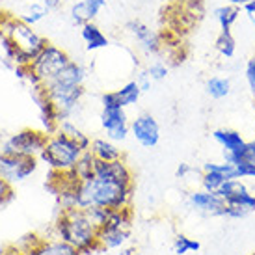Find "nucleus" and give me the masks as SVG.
Returning <instances> with one entry per match:
<instances>
[{
    "mask_svg": "<svg viewBox=\"0 0 255 255\" xmlns=\"http://www.w3.org/2000/svg\"><path fill=\"white\" fill-rule=\"evenodd\" d=\"M132 194H134V183L92 177L82 181L75 188V207L82 211L90 207H105L120 211L130 207Z\"/></svg>",
    "mask_w": 255,
    "mask_h": 255,
    "instance_id": "f257e3e1",
    "label": "nucleus"
},
{
    "mask_svg": "<svg viewBox=\"0 0 255 255\" xmlns=\"http://www.w3.org/2000/svg\"><path fill=\"white\" fill-rule=\"evenodd\" d=\"M54 237L69 242L82 255H90L103 250L99 244V227L93 224L82 209L62 211L54 222Z\"/></svg>",
    "mask_w": 255,
    "mask_h": 255,
    "instance_id": "f03ea898",
    "label": "nucleus"
},
{
    "mask_svg": "<svg viewBox=\"0 0 255 255\" xmlns=\"http://www.w3.org/2000/svg\"><path fill=\"white\" fill-rule=\"evenodd\" d=\"M69 62H71V58H69V54L62 47L49 43L34 58V62L28 67H24V78L32 84V88L34 86H41L45 82L52 80Z\"/></svg>",
    "mask_w": 255,
    "mask_h": 255,
    "instance_id": "7ed1b4c3",
    "label": "nucleus"
},
{
    "mask_svg": "<svg viewBox=\"0 0 255 255\" xmlns=\"http://www.w3.org/2000/svg\"><path fill=\"white\" fill-rule=\"evenodd\" d=\"M82 153L84 151L73 138L64 132H54V134H49L47 145L41 151L39 158L52 171H69L75 168Z\"/></svg>",
    "mask_w": 255,
    "mask_h": 255,
    "instance_id": "20e7f679",
    "label": "nucleus"
},
{
    "mask_svg": "<svg viewBox=\"0 0 255 255\" xmlns=\"http://www.w3.org/2000/svg\"><path fill=\"white\" fill-rule=\"evenodd\" d=\"M43 90L47 97L54 103L60 120H73V116L80 107V101L84 97V86H71L60 82L58 78H52L43 84Z\"/></svg>",
    "mask_w": 255,
    "mask_h": 255,
    "instance_id": "39448f33",
    "label": "nucleus"
},
{
    "mask_svg": "<svg viewBox=\"0 0 255 255\" xmlns=\"http://www.w3.org/2000/svg\"><path fill=\"white\" fill-rule=\"evenodd\" d=\"M49 134L45 130L37 128H22L15 134L7 136L4 142L0 143V153L7 155H19V156H37L47 145Z\"/></svg>",
    "mask_w": 255,
    "mask_h": 255,
    "instance_id": "423d86ee",
    "label": "nucleus"
},
{
    "mask_svg": "<svg viewBox=\"0 0 255 255\" xmlns=\"http://www.w3.org/2000/svg\"><path fill=\"white\" fill-rule=\"evenodd\" d=\"M39 168L37 156H19L0 153V177L6 179L7 183L17 184L32 177Z\"/></svg>",
    "mask_w": 255,
    "mask_h": 255,
    "instance_id": "0eeeda50",
    "label": "nucleus"
},
{
    "mask_svg": "<svg viewBox=\"0 0 255 255\" xmlns=\"http://www.w3.org/2000/svg\"><path fill=\"white\" fill-rule=\"evenodd\" d=\"M101 127L112 142H123L130 134V123L123 107H108L101 112Z\"/></svg>",
    "mask_w": 255,
    "mask_h": 255,
    "instance_id": "6e6552de",
    "label": "nucleus"
},
{
    "mask_svg": "<svg viewBox=\"0 0 255 255\" xmlns=\"http://www.w3.org/2000/svg\"><path fill=\"white\" fill-rule=\"evenodd\" d=\"M130 134L134 136V140L140 143L142 147L153 149L156 143L160 142V127H158V121L147 112L140 114V116H136L134 120L130 121Z\"/></svg>",
    "mask_w": 255,
    "mask_h": 255,
    "instance_id": "1a4fd4ad",
    "label": "nucleus"
},
{
    "mask_svg": "<svg viewBox=\"0 0 255 255\" xmlns=\"http://www.w3.org/2000/svg\"><path fill=\"white\" fill-rule=\"evenodd\" d=\"M127 32L136 41L138 49L142 50L143 54H147V56H155V54H158L160 49H162L160 36L156 34L155 30L149 28L145 22H142V21L127 22Z\"/></svg>",
    "mask_w": 255,
    "mask_h": 255,
    "instance_id": "9d476101",
    "label": "nucleus"
},
{
    "mask_svg": "<svg viewBox=\"0 0 255 255\" xmlns=\"http://www.w3.org/2000/svg\"><path fill=\"white\" fill-rule=\"evenodd\" d=\"M186 203L192 211L199 214H207V216H224V209H226V201L220 198L218 194L207 190H194L188 194Z\"/></svg>",
    "mask_w": 255,
    "mask_h": 255,
    "instance_id": "9b49d317",
    "label": "nucleus"
},
{
    "mask_svg": "<svg viewBox=\"0 0 255 255\" xmlns=\"http://www.w3.org/2000/svg\"><path fill=\"white\" fill-rule=\"evenodd\" d=\"M213 138H214V142L224 149L226 162H229V164L241 155L242 151H244V147H246V143H248L242 138L241 132H237L233 128H216L213 132Z\"/></svg>",
    "mask_w": 255,
    "mask_h": 255,
    "instance_id": "f8f14e48",
    "label": "nucleus"
},
{
    "mask_svg": "<svg viewBox=\"0 0 255 255\" xmlns=\"http://www.w3.org/2000/svg\"><path fill=\"white\" fill-rule=\"evenodd\" d=\"M95 177L101 179H112V181H121V183H134L132 171L127 166V162L120 158V160H95V168H93Z\"/></svg>",
    "mask_w": 255,
    "mask_h": 255,
    "instance_id": "ddd939ff",
    "label": "nucleus"
},
{
    "mask_svg": "<svg viewBox=\"0 0 255 255\" xmlns=\"http://www.w3.org/2000/svg\"><path fill=\"white\" fill-rule=\"evenodd\" d=\"M28 255H82L75 246L60 239H39V241L26 252Z\"/></svg>",
    "mask_w": 255,
    "mask_h": 255,
    "instance_id": "4468645a",
    "label": "nucleus"
},
{
    "mask_svg": "<svg viewBox=\"0 0 255 255\" xmlns=\"http://www.w3.org/2000/svg\"><path fill=\"white\" fill-rule=\"evenodd\" d=\"M80 36H82V41L88 50H99L108 47V37L93 21L80 26Z\"/></svg>",
    "mask_w": 255,
    "mask_h": 255,
    "instance_id": "2eb2a0df",
    "label": "nucleus"
},
{
    "mask_svg": "<svg viewBox=\"0 0 255 255\" xmlns=\"http://www.w3.org/2000/svg\"><path fill=\"white\" fill-rule=\"evenodd\" d=\"M90 151H92V155L97 160H120V158H123L121 149L110 138H95V140H92Z\"/></svg>",
    "mask_w": 255,
    "mask_h": 255,
    "instance_id": "dca6fc26",
    "label": "nucleus"
},
{
    "mask_svg": "<svg viewBox=\"0 0 255 255\" xmlns=\"http://www.w3.org/2000/svg\"><path fill=\"white\" fill-rule=\"evenodd\" d=\"M128 237V229H99V244L103 250L121 248Z\"/></svg>",
    "mask_w": 255,
    "mask_h": 255,
    "instance_id": "f3484780",
    "label": "nucleus"
},
{
    "mask_svg": "<svg viewBox=\"0 0 255 255\" xmlns=\"http://www.w3.org/2000/svg\"><path fill=\"white\" fill-rule=\"evenodd\" d=\"M56 132H64V134H67L69 138H73V140L80 145V149H82V151H90V145H92L90 136L86 134V132H82V130L77 127V123H75L73 120H62V121H60Z\"/></svg>",
    "mask_w": 255,
    "mask_h": 255,
    "instance_id": "a211bd4d",
    "label": "nucleus"
},
{
    "mask_svg": "<svg viewBox=\"0 0 255 255\" xmlns=\"http://www.w3.org/2000/svg\"><path fill=\"white\" fill-rule=\"evenodd\" d=\"M205 90L211 99H226L227 95L231 93V80L227 77H211L207 80Z\"/></svg>",
    "mask_w": 255,
    "mask_h": 255,
    "instance_id": "6ab92c4d",
    "label": "nucleus"
},
{
    "mask_svg": "<svg viewBox=\"0 0 255 255\" xmlns=\"http://www.w3.org/2000/svg\"><path fill=\"white\" fill-rule=\"evenodd\" d=\"M116 93H118V99H120L121 107L127 108L136 105L140 101V97H142V88H140V84L136 80H128L127 84H123L120 90H116Z\"/></svg>",
    "mask_w": 255,
    "mask_h": 255,
    "instance_id": "aec40b11",
    "label": "nucleus"
},
{
    "mask_svg": "<svg viewBox=\"0 0 255 255\" xmlns=\"http://www.w3.org/2000/svg\"><path fill=\"white\" fill-rule=\"evenodd\" d=\"M239 15H241V7L231 6V4L216 7V11H214V17H216V21H218L222 30H231V26L239 19Z\"/></svg>",
    "mask_w": 255,
    "mask_h": 255,
    "instance_id": "412c9836",
    "label": "nucleus"
},
{
    "mask_svg": "<svg viewBox=\"0 0 255 255\" xmlns=\"http://www.w3.org/2000/svg\"><path fill=\"white\" fill-rule=\"evenodd\" d=\"M214 47L224 58H233L237 52V39L233 37L231 30H222L214 41Z\"/></svg>",
    "mask_w": 255,
    "mask_h": 255,
    "instance_id": "4be33fe9",
    "label": "nucleus"
},
{
    "mask_svg": "<svg viewBox=\"0 0 255 255\" xmlns=\"http://www.w3.org/2000/svg\"><path fill=\"white\" fill-rule=\"evenodd\" d=\"M95 156L92 155V151H84L80 158H78V162L75 164V173L78 175L80 181H86V179H92L95 177V173H93V168H95Z\"/></svg>",
    "mask_w": 255,
    "mask_h": 255,
    "instance_id": "5701e85b",
    "label": "nucleus"
},
{
    "mask_svg": "<svg viewBox=\"0 0 255 255\" xmlns=\"http://www.w3.org/2000/svg\"><path fill=\"white\" fill-rule=\"evenodd\" d=\"M201 250V244L196 239H190L186 235H177L173 241V252L177 255H186V254H196Z\"/></svg>",
    "mask_w": 255,
    "mask_h": 255,
    "instance_id": "b1692460",
    "label": "nucleus"
},
{
    "mask_svg": "<svg viewBox=\"0 0 255 255\" xmlns=\"http://www.w3.org/2000/svg\"><path fill=\"white\" fill-rule=\"evenodd\" d=\"M47 15H49V9L45 7V4H43V2H34V4H30L28 6L26 13L21 15V19L26 22V24L34 26V24H37V22H41Z\"/></svg>",
    "mask_w": 255,
    "mask_h": 255,
    "instance_id": "393cba45",
    "label": "nucleus"
},
{
    "mask_svg": "<svg viewBox=\"0 0 255 255\" xmlns=\"http://www.w3.org/2000/svg\"><path fill=\"white\" fill-rule=\"evenodd\" d=\"M229 181V179L224 175V173H218V171H203L201 175V188L207 192H218V188L222 184Z\"/></svg>",
    "mask_w": 255,
    "mask_h": 255,
    "instance_id": "a878e982",
    "label": "nucleus"
},
{
    "mask_svg": "<svg viewBox=\"0 0 255 255\" xmlns=\"http://www.w3.org/2000/svg\"><path fill=\"white\" fill-rule=\"evenodd\" d=\"M226 203H229V205H239V207H242V209H246L248 213H254L255 211V196L248 188L239 192V194H235V196H231Z\"/></svg>",
    "mask_w": 255,
    "mask_h": 255,
    "instance_id": "bb28decb",
    "label": "nucleus"
},
{
    "mask_svg": "<svg viewBox=\"0 0 255 255\" xmlns=\"http://www.w3.org/2000/svg\"><path fill=\"white\" fill-rule=\"evenodd\" d=\"M110 211H112V209H105V207H90V209H86V214H88L90 220L101 229V227L105 226V222L108 220Z\"/></svg>",
    "mask_w": 255,
    "mask_h": 255,
    "instance_id": "cd10ccee",
    "label": "nucleus"
},
{
    "mask_svg": "<svg viewBox=\"0 0 255 255\" xmlns=\"http://www.w3.org/2000/svg\"><path fill=\"white\" fill-rule=\"evenodd\" d=\"M147 75L151 77L153 82H160V80L168 77V65L160 62V60H156V62L147 65Z\"/></svg>",
    "mask_w": 255,
    "mask_h": 255,
    "instance_id": "c85d7f7f",
    "label": "nucleus"
},
{
    "mask_svg": "<svg viewBox=\"0 0 255 255\" xmlns=\"http://www.w3.org/2000/svg\"><path fill=\"white\" fill-rule=\"evenodd\" d=\"M255 164V140H252V142L246 143V147H244V151H242L241 155L235 158L233 166H241V164Z\"/></svg>",
    "mask_w": 255,
    "mask_h": 255,
    "instance_id": "c756f323",
    "label": "nucleus"
},
{
    "mask_svg": "<svg viewBox=\"0 0 255 255\" xmlns=\"http://www.w3.org/2000/svg\"><path fill=\"white\" fill-rule=\"evenodd\" d=\"M11 199H13V186L6 179L0 177V207L7 205Z\"/></svg>",
    "mask_w": 255,
    "mask_h": 255,
    "instance_id": "7c9ffc66",
    "label": "nucleus"
},
{
    "mask_svg": "<svg viewBox=\"0 0 255 255\" xmlns=\"http://www.w3.org/2000/svg\"><path fill=\"white\" fill-rule=\"evenodd\" d=\"M244 77H246V82H248L250 90L255 95V54L246 62V69H244Z\"/></svg>",
    "mask_w": 255,
    "mask_h": 255,
    "instance_id": "2f4dec72",
    "label": "nucleus"
},
{
    "mask_svg": "<svg viewBox=\"0 0 255 255\" xmlns=\"http://www.w3.org/2000/svg\"><path fill=\"white\" fill-rule=\"evenodd\" d=\"M248 214V211L246 209H242V207L239 205H229V203H226V209H224V216L226 218H244Z\"/></svg>",
    "mask_w": 255,
    "mask_h": 255,
    "instance_id": "473e14b6",
    "label": "nucleus"
},
{
    "mask_svg": "<svg viewBox=\"0 0 255 255\" xmlns=\"http://www.w3.org/2000/svg\"><path fill=\"white\" fill-rule=\"evenodd\" d=\"M136 82H138V84H140V88H142V93L151 92V88H153V80H151V77L147 75V69H143V71L138 73Z\"/></svg>",
    "mask_w": 255,
    "mask_h": 255,
    "instance_id": "72a5a7b5",
    "label": "nucleus"
},
{
    "mask_svg": "<svg viewBox=\"0 0 255 255\" xmlns=\"http://www.w3.org/2000/svg\"><path fill=\"white\" fill-rule=\"evenodd\" d=\"M237 168V175L239 179L242 177H254L255 179V164H241V166H235Z\"/></svg>",
    "mask_w": 255,
    "mask_h": 255,
    "instance_id": "f704fd0d",
    "label": "nucleus"
},
{
    "mask_svg": "<svg viewBox=\"0 0 255 255\" xmlns=\"http://www.w3.org/2000/svg\"><path fill=\"white\" fill-rule=\"evenodd\" d=\"M192 171H194V170H192V166H188V164H181L175 173H177L179 179H186L192 173Z\"/></svg>",
    "mask_w": 255,
    "mask_h": 255,
    "instance_id": "c9c22d12",
    "label": "nucleus"
},
{
    "mask_svg": "<svg viewBox=\"0 0 255 255\" xmlns=\"http://www.w3.org/2000/svg\"><path fill=\"white\" fill-rule=\"evenodd\" d=\"M242 9H244V13L248 15V19L252 22L255 21V0H250L248 4H246V6L242 7Z\"/></svg>",
    "mask_w": 255,
    "mask_h": 255,
    "instance_id": "e433bc0d",
    "label": "nucleus"
},
{
    "mask_svg": "<svg viewBox=\"0 0 255 255\" xmlns=\"http://www.w3.org/2000/svg\"><path fill=\"white\" fill-rule=\"evenodd\" d=\"M43 4H45V7L50 11H56V9H60V6H62V0H43Z\"/></svg>",
    "mask_w": 255,
    "mask_h": 255,
    "instance_id": "4c0bfd02",
    "label": "nucleus"
},
{
    "mask_svg": "<svg viewBox=\"0 0 255 255\" xmlns=\"http://www.w3.org/2000/svg\"><path fill=\"white\" fill-rule=\"evenodd\" d=\"M2 255H28V254H24V252H21V250H17V246H13V248L6 250Z\"/></svg>",
    "mask_w": 255,
    "mask_h": 255,
    "instance_id": "58836bf2",
    "label": "nucleus"
},
{
    "mask_svg": "<svg viewBox=\"0 0 255 255\" xmlns=\"http://www.w3.org/2000/svg\"><path fill=\"white\" fill-rule=\"evenodd\" d=\"M248 2L250 0H229V4H231V6H237V7H244Z\"/></svg>",
    "mask_w": 255,
    "mask_h": 255,
    "instance_id": "ea45409f",
    "label": "nucleus"
},
{
    "mask_svg": "<svg viewBox=\"0 0 255 255\" xmlns=\"http://www.w3.org/2000/svg\"><path fill=\"white\" fill-rule=\"evenodd\" d=\"M4 15L6 13H0V26H2V21H4Z\"/></svg>",
    "mask_w": 255,
    "mask_h": 255,
    "instance_id": "a19ab883",
    "label": "nucleus"
},
{
    "mask_svg": "<svg viewBox=\"0 0 255 255\" xmlns=\"http://www.w3.org/2000/svg\"><path fill=\"white\" fill-rule=\"evenodd\" d=\"M252 24H254V26H255V21H254V22H252Z\"/></svg>",
    "mask_w": 255,
    "mask_h": 255,
    "instance_id": "79ce46f5",
    "label": "nucleus"
},
{
    "mask_svg": "<svg viewBox=\"0 0 255 255\" xmlns=\"http://www.w3.org/2000/svg\"><path fill=\"white\" fill-rule=\"evenodd\" d=\"M0 143H2V142H0Z\"/></svg>",
    "mask_w": 255,
    "mask_h": 255,
    "instance_id": "37998d69",
    "label": "nucleus"
}]
</instances>
